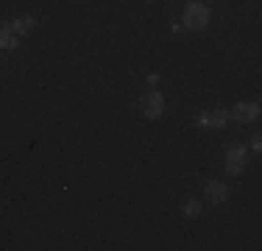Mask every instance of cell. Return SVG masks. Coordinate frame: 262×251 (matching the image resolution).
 Returning <instances> with one entry per match:
<instances>
[{
  "label": "cell",
  "mask_w": 262,
  "mask_h": 251,
  "mask_svg": "<svg viewBox=\"0 0 262 251\" xmlns=\"http://www.w3.org/2000/svg\"><path fill=\"white\" fill-rule=\"evenodd\" d=\"M195 123H198V129H204V131H221V129H226V123H229V112L226 109L201 112Z\"/></svg>",
  "instance_id": "4"
},
{
  "label": "cell",
  "mask_w": 262,
  "mask_h": 251,
  "mask_svg": "<svg viewBox=\"0 0 262 251\" xmlns=\"http://www.w3.org/2000/svg\"><path fill=\"white\" fill-rule=\"evenodd\" d=\"M229 117H232L234 123H254L259 117V103L257 100H240V103H234V109L229 112Z\"/></svg>",
  "instance_id": "5"
},
{
  "label": "cell",
  "mask_w": 262,
  "mask_h": 251,
  "mask_svg": "<svg viewBox=\"0 0 262 251\" xmlns=\"http://www.w3.org/2000/svg\"><path fill=\"white\" fill-rule=\"evenodd\" d=\"M17 45H20V36L14 34V31L9 28V23L0 28V50H14Z\"/></svg>",
  "instance_id": "8"
},
{
  "label": "cell",
  "mask_w": 262,
  "mask_h": 251,
  "mask_svg": "<svg viewBox=\"0 0 262 251\" xmlns=\"http://www.w3.org/2000/svg\"><path fill=\"white\" fill-rule=\"evenodd\" d=\"M137 109H140L148 120H159V117L165 115V98H162V92H157V90L145 92V95L140 98V103H137Z\"/></svg>",
  "instance_id": "3"
},
{
  "label": "cell",
  "mask_w": 262,
  "mask_h": 251,
  "mask_svg": "<svg viewBox=\"0 0 262 251\" xmlns=\"http://www.w3.org/2000/svg\"><path fill=\"white\" fill-rule=\"evenodd\" d=\"M246 159H248V148L246 145H229L223 154V168L229 176H240L246 171Z\"/></svg>",
  "instance_id": "2"
},
{
  "label": "cell",
  "mask_w": 262,
  "mask_h": 251,
  "mask_svg": "<svg viewBox=\"0 0 262 251\" xmlns=\"http://www.w3.org/2000/svg\"><path fill=\"white\" fill-rule=\"evenodd\" d=\"M182 212H184V218H198L201 215V198H187L184 201V206H182Z\"/></svg>",
  "instance_id": "9"
},
{
  "label": "cell",
  "mask_w": 262,
  "mask_h": 251,
  "mask_svg": "<svg viewBox=\"0 0 262 251\" xmlns=\"http://www.w3.org/2000/svg\"><path fill=\"white\" fill-rule=\"evenodd\" d=\"M182 23H184V28H190V31H204L209 25V9L204 3H190L184 9Z\"/></svg>",
  "instance_id": "1"
},
{
  "label": "cell",
  "mask_w": 262,
  "mask_h": 251,
  "mask_svg": "<svg viewBox=\"0 0 262 251\" xmlns=\"http://www.w3.org/2000/svg\"><path fill=\"white\" fill-rule=\"evenodd\" d=\"M251 151H254V154H259V151H262V140H259V137H254V142H251Z\"/></svg>",
  "instance_id": "10"
},
{
  "label": "cell",
  "mask_w": 262,
  "mask_h": 251,
  "mask_svg": "<svg viewBox=\"0 0 262 251\" xmlns=\"http://www.w3.org/2000/svg\"><path fill=\"white\" fill-rule=\"evenodd\" d=\"M204 198L209 201V204H223V201L229 198V187L223 184V181H207V184H204Z\"/></svg>",
  "instance_id": "6"
},
{
  "label": "cell",
  "mask_w": 262,
  "mask_h": 251,
  "mask_svg": "<svg viewBox=\"0 0 262 251\" xmlns=\"http://www.w3.org/2000/svg\"><path fill=\"white\" fill-rule=\"evenodd\" d=\"M34 25H36L34 17H17V20H9V28L14 31L20 39H23V36H28L31 31H34Z\"/></svg>",
  "instance_id": "7"
}]
</instances>
